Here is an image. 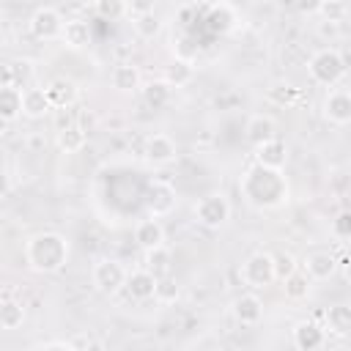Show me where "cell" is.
Wrapping results in <instances>:
<instances>
[{"instance_id": "cell-41", "label": "cell", "mask_w": 351, "mask_h": 351, "mask_svg": "<svg viewBox=\"0 0 351 351\" xmlns=\"http://www.w3.org/2000/svg\"><path fill=\"white\" fill-rule=\"evenodd\" d=\"M293 3H296V11L299 14H318V8H321L324 0H293Z\"/></svg>"}, {"instance_id": "cell-32", "label": "cell", "mask_w": 351, "mask_h": 351, "mask_svg": "<svg viewBox=\"0 0 351 351\" xmlns=\"http://www.w3.org/2000/svg\"><path fill=\"white\" fill-rule=\"evenodd\" d=\"M178 296H181V288H178V282H176L173 277H167V274L156 277V285H154V299H159L162 304H173Z\"/></svg>"}, {"instance_id": "cell-44", "label": "cell", "mask_w": 351, "mask_h": 351, "mask_svg": "<svg viewBox=\"0 0 351 351\" xmlns=\"http://www.w3.org/2000/svg\"><path fill=\"white\" fill-rule=\"evenodd\" d=\"M8 123H11V121H5V118H0V134H5V129H8Z\"/></svg>"}, {"instance_id": "cell-45", "label": "cell", "mask_w": 351, "mask_h": 351, "mask_svg": "<svg viewBox=\"0 0 351 351\" xmlns=\"http://www.w3.org/2000/svg\"><path fill=\"white\" fill-rule=\"evenodd\" d=\"M88 3H96V0H88Z\"/></svg>"}, {"instance_id": "cell-46", "label": "cell", "mask_w": 351, "mask_h": 351, "mask_svg": "<svg viewBox=\"0 0 351 351\" xmlns=\"http://www.w3.org/2000/svg\"><path fill=\"white\" fill-rule=\"evenodd\" d=\"M0 16H3V14H0Z\"/></svg>"}, {"instance_id": "cell-27", "label": "cell", "mask_w": 351, "mask_h": 351, "mask_svg": "<svg viewBox=\"0 0 351 351\" xmlns=\"http://www.w3.org/2000/svg\"><path fill=\"white\" fill-rule=\"evenodd\" d=\"M25 324V307L16 299L0 302V329H19Z\"/></svg>"}, {"instance_id": "cell-9", "label": "cell", "mask_w": 351, "mask_h": 351, "mask_svg": "<svg viewBox=\"0 0 351 351\" xmlns=\"http://www.w3.org/2000/svg\"><path fill=\"white\" fill-rule=\"evenodd\" d=\"M143 156H145V162H151V165H159V167H162V165L176 162V156H178V145H176V140H173L170 134L156 132V134H151V137L145 140Z\"/></svg>"}, {"instance_id": "cell-30", "label": "cell", "mask_w": 351, "mask_h": 351, "mask_svg": "<svg viewBox=\"0 0 351 351\" xmlns=\"http://www.w3.org/2000/svg\"><path fill=\"white\" fill-rule=\"evenodd\" d=\"M170 93H173V88H170L165 80H151V82L143 88V99H145V104L154 107V110L165 107V104L170 101Z\"/></svg>"}, {"instance_id": "cell-2", "label": "cell", "mask_w": 351, "mask_h": 351, "mask_svg": "<svg viewBox=\"0 0 351 351\" xmlns=\"http://www.w3.org/2000/svg\"><path fill=\"white\" fill-rule=\"evenodd\" d=\"M69 252H71L69 239L63 233H55V230L36 233L25 244V261L38 274H55V271H60L66 266V261H69Z\"/></svg>"}, {"instance_id": "cell-38", "label": "cell", "mask_w": 351, "mask_h": 351, "mask_svg": "<svg viewBox=\"0 0 351 351\" xmlns=\"http://www.w3.org/2000/svg\"><path fill=\"white\" fill-rule=\"evenodd\" d=\"M332 233H335L337 239H348V236H351V217H348V211H340V214L335 217Z\"/></svg>"}, {"instance_id": "cell-4", "label": "cell", "mask_w": 351, "mask_h": 351, "mask_svg": "<svg viewBox=\"0 0 351 351\" xmlns=\"http://www.w3.org/2000/svg\"><path fill=\"white\" fill-rule=\"evenodd\" d=\"M192 211H195V219L203 228H222L230 219V203L222 192H211V195L200 197Z\"/></svg>"}, {"instance_id": "cell-15", "label": "cell", "mask_w": 351, "mask_h": 351, "mask_svg": "<svg viewBox=\"0 0 351 351\" xmlns=\"http://www.w3.org/2000/svg\"><path fill=\"white\" fill-rule=\"evenodd\" d=\"M233 318L244 326H255L263 318V302L255 293H241L233 299Z\"/></svg>"}, {"instance_id": "cell-7", "label": "cell", "mask_w": 351, "mask_h": 351, "mask_svg": "<svg viewBox=\"0 0 351 351\" xmlns=\"http://www.w3.org/2000/svg\"><path fill=\"white\" fill-rule=\"evenodd\" d=\"M27 25H30V33H33L36 38H41V41H52V38H60L63 16H60V11L52 8V5H41V8L33 11V16H30Z\"/></svg>"}, {"instance_id": "cell-35", "label": "cell", "mask_w": 351, "mask_h": 351, "mask_svg": "<svg viewBox=\"0 0 351 351\" xmlns=\"http://www.w3.org/2000/svg\"><path fill=\"white\" fill-rule=\"evenodd\" d=\"M8 69H11V85L27 88V82L33 77V63L30 60H14V63H8Z\"/></svg>"}, {"instance_id": "cell-40", "label": "cell", "mask_w": 351, "mask_h": 351, "mask_svg": "<svg viewBox=\"0 0 351 351\" xmlns=\"http://www.w3.org/2000/svg\"><path fill=\"white\" fill-rule=\"evenodd\" d=\"M126 5H129V14L140 16V14H154L156 0H126Z\"/></svg>"}, {"instance_id": "cell-39", "label": "cell", "mask_w": 351, "mask_h": 351, "mask_svg": "<svg viewBox=\"0 0 351 351\" xmlns=\"http://www.w3.org/2000/svg\"><path fill=\"white\" fill-rule=\"evenodd\" d=\"M69 348H77V351H88V348H101V343L90 335H71L69 337Z\"/></svg>"}, {"instance_id": "cell-22", "label": "cell", "mask_w": 351, "mask_h": 351, "mask_svg": "<svg viewBox=\"0 0 351 351\" xmlns=\"http://www.w3.org/2000/svg\"><path fill=\"white\" fill-rule=\"evenodd\" d=\"M192 74H195V66H192V60L189 58H173L167 66H165V82L170 85V88H181V85H186L189 80H192Z\"/></svg>"}, {"instance_id": "cell-5", "label": "cell", "mask_w": 351, "mask_h": 351, "mask_svg": "<svg viewBox=\"0 0 351 351\" xmlns=\"http://www.w3.org/2000/svg\"><path fill=\"white\" fill-rule=\"evenodd\" d=\"M241 280H244V285H250L255 291L271 285L274 282V255H269V252H252L241 263Z\"/></svg>"}, {"instance_id": "cell-18", "label": "cell", "mask_w": 351, "mask_h": 351, "mask_svg": "<svg viewBox=\"0 0 351 351\" xmlns=\"http://www.w3.org/2000/svg\"><path fill=\"white\" fill-rule=\"evenodd\" d=\"M134 241L143 247V250H151V247H156V244H165V228H162V222H159V217H145V219H140L137 222V228H134Z\"/></svg>"}, {"instance_id": "cell-34", "label": "cell", "mask_w": 351, "mask_h": 351, "mask_svg": "<svg viewBox=\"0 0 351 351\" xmlns=\"http://www.w3.org/2000/svg\"><path fill=\"white\" fill-rule=\"evenodd\" d=\"M159 30H162V22H159L154 14H140V16H134V33H137L140 38H154Z\"/></svg>"}, {"instance_id": "cell-13", "label": "cell", "mask_w": 351, "mask_h": 351, "mask_svg": "<svg viewBox=\"0 0 351 351\" xmlns=\"http://www.w3.org/2000/svg\"><path fill=\"white\" fill-rule=\"evenodd\" d=\"M304 274L313 280V282H324V280H332L337 274V258L332 252H310L304 258Z\"/></svg>"}, {"instance_id": "cell-28", "label": "cell", "mask_w": 351, "mask_h": 351, "mask_svg": "<svg viewBox=\"0 0 351 351\" xmlns=\"http://www.w3.org/2000/svg\"><path fill=\"white\" fill-rule=\"evenodd\" d=\"M206 22H208V27H211L214 33H228V30L233 27V22H236V11H233L228 3H219V5H214V8L208 11Z\"/></svg>"}, {"instance_id": "cell-29", "label": "cell", "mask_w": 351, "mask_h": 351, "mask_svg": "<svg viewBox=\"0 0 351 351\" xmlns=\"http://www.w3.org/2000/svg\"><path fill=\"white\" fill-rule=\"evenodd\" d=\"M145 269L154 274V277H162L170 271V250L165 244H156L151 250H145Z\"/></svg>"}, {"instance_id": "cell-14", "label": "cell", "mask_w": 351, "mask_h": 351, "mask_svg": "<svg viewBox=\"0 0 351 351\" xmlns=\"http://www.w3.org/2000/svg\"><path fill=\"white\" fill-rule=\"evenodd\" d=\"M326 343V332L315 321H299L293 326V346L299 351H318Z\"/></svg>"}, {"instance_id": "cell-19", "label": "cell", "mask_w": 351, "mask_h": 351, "mask_svg": "<svg viewBox=\"0 0 351 351\" xmlns=\"http://www.w3.org/2000/svg\"><path fill=\"white\" fill-rule=\"evenodd\" d=\"M52 110L44 88H22V115L27 118H44Z\"/></svg>"}, {"instance_id": "cell-21", "label": "cell", "mask_w": 351, "mask_h": 351, "mask_svg": "<svg viewBox=\"0 0 351 351\" xmlns=\"http://www.w3.org/2000/svg\"><path fill=\"white\" fill-rule=\"evenodd\" d=\"M60 38H63V44L71 47V49H82V47L90 44V27H88V22H82V19H69V22H63Z\"/></svg>"}, {"instance_id": "cell-31", "label": "cell", "mask_w": 351, "mask_h": 351, "mask_svg": "<svg viewBox=\"0 0 351 351\" xmlns=\"http://www.w3.org/2000/svg\"><path fill=\"white\" fill-rule=\"evenodd\" d=\"M310 277L304 274V271H293V274H288L285 280H282V288H285V296L288 299H293V302H299V299H304L307 293H310Z\"/></svg>"}, {"instance_id": "cell-3", "label": "cell", "mask_w": 351, "mask_h": 351, "mask_svg": "<svg viewBox=\"0 0 351 351\" xmlns=\"http://www.w3.org/2000/svg\"><path fill=\"white\" fill-rule=\"evenodd\" d=\"M307 71H310L313 82H318V85H329V88H332V85H337V82L343 80V74H346V58H343L335 47L318 49V52L310 58Z\"/></svg>"}, {"instance_id": "cell-17", "label": "cell", "mask_w": 351, "mask_h": 351, "mask_svg": "<svg viewBox=\"0 0 351 351\" xmlns=\"http://www.w3.org/2000/svg\"><path fill=\"white\" fill-rule=\"evenodd\" d=\"M244 137H247L250 145H261L263 140L277 137V123H274V118H271V115H263V112L252 115V118L247 121V126H244Z\"/></svg>"}, {"instance_id": "cell-12", "label": "cell", "mask_w": 351, "mask_h": 351, "mask_svg": "<svg viewBox=\"0 0 351 351\" xmlns=\"http://www.w3.org/2000/svg\"><path fill=\"white\" fill-rule=\"evenodd\" d=\"M44 90H47V99H49L52 110H55V107H58V110H66V107H71V104L77 101V96H80L77 82L69 80V77H55Z\"/></svg>"}, {"instance_id": "cell-37", "label": "cell", "mask_w": 351, "mask_h": 351, "mask_svg": "<svg viewBox=\"0 0 351 351\" xmlns=\"http://www.w3.org/2000/svg\"><path fill=\"white\" fill-rule=\"evenodd\" d=\"M299 269V263H296V258L291 255V252H280L277 258H274V280H285L288 274H293Z\"/></svg>"}, {"instance_id": "cell-23", "label": "cell", "mask_w": 351, "mask_h": 351, "mask_svg": "<svg viewBox=\"0 0 351 351\" xmlns=\"http://www.w3.org/2000/svg\"><path fill=\"white\" fill-rule=\"evenodd\" d=\"M324 318H326L324 332H332L335 337L351 335V307H348V304H335V307H329V313H326Z\"/></svg>"}, {"instance_id": "cell-6", "label": "cell", "mask_w": 351, "mask_h": 351, "mask_svg": "<svg viewBox=\"0 0 351 351\" xmlns=\"http://www.w3.org/2000/svg\"><path fill=\"white\" fill-rule=\"evenodd\" d=\"M90 277H93L96 291L112 296V293H118V291L123 288V282H126V269H123V263H118V261H112V258H101V261L93 266V274H90Z\"/></svg>"}, {"instance_id": "cell-33", "label": "cell", "mask_w": 351, "mask_h": 351, "mask_svg": "<svg viewBox=\"0 0 351 351\" xmlns=\"http://www.w3.org/2000/svg\"><path fill=\"white\" fill-rule=\"evenodd\" d=\"M93 8H96V14H99L101 19H107V22H115V19H121V16L129 14L126 0H96Z\"/></svg>"}, {"instance_id": "cell-8", "label": "cell", "mask_w": 351, "mask_h": 351, "mask_svg": "<svg viewBox=\"0 0 351 351\" xmlns=\"http://www.w3.org/2000/svg\"><path fill=\"white\" fill-rule=\"evenodd\" d=\"M321 112L329 123L335 126H346L351 121V96L346 88H332L326 96H324V104H321Z\"/></svg>"}, {"instance_id": "cell-1", "label": "cell", "mask_w": 351, "mask_h": 351, "mask_svg": "<svg viewBox=\"0 0 351 351\" xmlns=\"http://www.w3.org/2000/svg\"><path fill=\"white\" fill-rule=\"evenodd\" d=\"M239 186L244 200L255 208H280L288 200V178L282 176V170L255 165L244 173Z\"/></svg>"}, {"instance_id": "cell-16", "label": "cell", "mask_w": 351, "mask_h": 351, "mask_svg": "<svg viewBox=\"0 0 351 351\" xmlns=\"http://www.w3.org/2000/svg\"><path fill=\"white\" fill-rule=\"evenodd\" d=\"M154 285H156V277L148 271V269H137V271H126V282H123V291L137 299V302H145L154 296Z\"/></svg>"}, {"instance_id": "cell-20", "label": "cell", "mask_w": 351, "mask_h": 351, "mask_svg": "<svg viewBox=\"0 0 351 351\" xmlns=\"http://www.w3.org/2000/svg\"><path fill=\"white\" fill-rule=\"evenodd\" d=\"M55 143H58V148H60V151H66V154H77V151H82V148H85L88 134H85V129H82L80 123H66V126H60V129H58Z\"/></svg>"}, {"instance_id": "cell-11", "label": "cell", "mask_w": 351, "mask_h": 351, "mask_svg": "<svg viewBox=\"0 0 351 351\" xmlns=\"http://www.w3.org/2000/svg\"><path fill=\"white\" fill-rule=\"evenodd\" d=\"M285 162H288V145L280 137H271V140H263L261 145H255V165L282 170Z\"/></svg>"}, {"instance_id": "cell-10", "label": "cell", "mask_w": 351, "mask_h": 351, "mask_svg": "<svg viewBox=\"0 0 351 351\" xmlns=\"http://www.w3.org/2000/svg\"><path fill=\"white\" fill-rule=\"evenodd\" d=\"M176 189L167 184V181H154L148 186V195H145V208L151 217H167L173 208H176Z\"/></svg>"}, {"instance_id": "cell-42", "label": "cell", "mask_w": 351, "mask_h": 351, "mask_svg": "<svg viewBox=\"0 0 351 351\" xmlns=\"http://www.w3.org/2000/svg\"><path fill=\"white\" fill-rule=\"evenodd\" d=\"M8 189H11V178H8V173L0 167V197H5Z\"/></svg>"}, {"instance_id": "cell-36", "label": "cell", "mask_w": 351, "mask_h": 351, "mask_svg": "<svg viewBox=\"0 0 351 351\" xmlns=\"http://www.w3.org/2000/svg\"><path fill=\"white\" fill-rule=\"evenodd\" d=\"M318 14L326 19V22H343L346 19V0H324Z\"/></svg>"}, {"instance_id": "cell-43", "label": "cell", "mask_w": 351, "mask_h": 351, "mask_svg": "<svg viewBox=\"0 0 351 351\" xmlns=\"http://www.w3.org/2000/svg\"><path fill=\"white\" fill-rule=\"evenodd\" d=\"M38 348H66L69 351V340H47V343H38Z\"/></svg>"}, {"instance_id": "cell-26", "label": "cell", "mask_w": 351, "mask_h": 351, "mask_svg": "<svg viewBox=\"0 0 351 351\" xmlns=\"http://www.w3.org/2000/svg\"><path fill=\"white\" fill-rule=\"evenodd\" d=\"M266 96H269V101H271V104H277V107H291V104H296V101H299L302 90H299L296 85H291V82L280 80V82H274V85L266 90Z\"/></svg>"}, {"instance_id": "cell-25", "label": "cell", "mask_w": 351, "mask_h": 351, "mask_svg": "<svg viewBox=\"0 0 351 351\" xmlns=\"http://www.w3.org/2000/svg\"><path fill=\"white\" fill-rule=\"evenodd\" d=\"M22 115V88L0 85V118L14 121Z\"/></svg>"}, {"instance_id": "cell-24", "label": "cell", "mask_w": 351, "mask_h": 351, "mask_svg": "<svg viewBox=\"0 0 351 351\" xmlns=\"http://www.w3.org/2000/svg\"><path fill=\"white\" fill-rule=\"evenodd\" d=\"M112 88L115 90H121V93H132V90H137L140 88V69L137 66H132V63H118L115 69H112Z\"/></svg>"}]
</instances>
